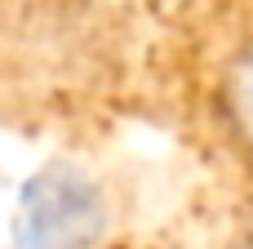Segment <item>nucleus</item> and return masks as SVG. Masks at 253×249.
<instances>
[{"mask_svg":"<svg viewBox=\"0 0 253 249\" xmlns=\"http://www.w3.org/2000/svg\"><path fill=\"white\" fill-rule=\"evenodd\" d=\"M107 227V200L80 169L53 165L27 178L13 209L18 249H89Z\"/></svg>","mask_w":253,"mask_h":249,"instance_id":"f257e3e1","label":"nucleus"},{"mask_svg":"<svg viewBox=\"0 0 253 249\" xmlns=\"http://www.w3.org/2000/svg\"><path fill=\"white\" fill-rule=\"evenodd\" d=\"M218 116L227 138L253 156V36L231 53L218 80Z\"/></svg>","mask_w":253,"mask_h":249,"instance_id":"f03ea898","label":"nucleus"},{"mask_svg":"<svg viewBox=\"0 0 253 249\" xmlns=\"http://www.w3.org/2000/svg\"><path fill=\"white\" fill-rule=\"evenodd\" d=\"M227 249H253V227H249V232H240V236H236Z\"/></svg>","mask_w":253,"mask_h":249,"instance_id":"7ed1b4c3","label":"nucleus"}]
</instances>
